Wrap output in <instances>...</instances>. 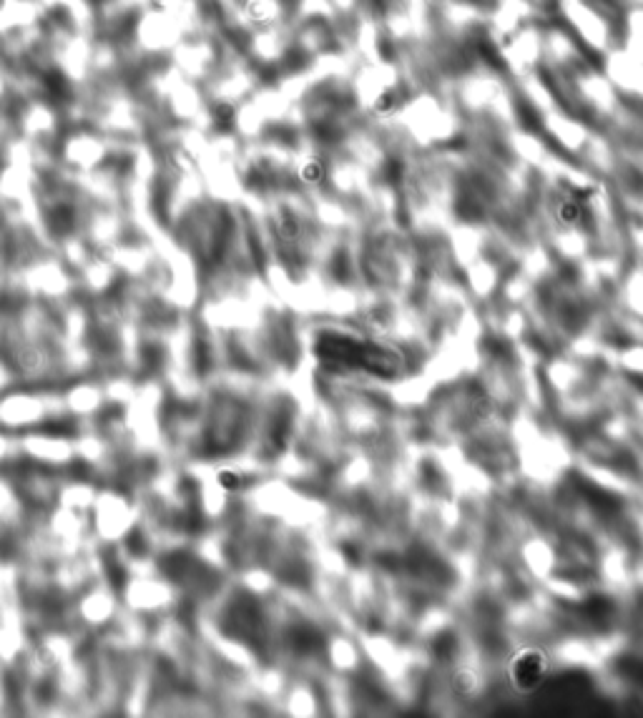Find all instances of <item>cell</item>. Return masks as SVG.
Here are the masks:
<instances>
[{
    "mask_svg": "<svg viewBox=\"0 0 643 718\" xmlns=\"http://www.w3.org/2000/svg\"><path fill=\"white\" fill-rule=\"evenodd\" d=\"M548 676V658L538 648H522L508 663V678L518 693H533Z\"/></svg>",
    "mask_w": 643,
    "mask_h": 718,
    "instance_id": "6da1fadb",
    "label": "cell"
},
{
    "mask_svg": "<svg viewBox=\"0 0 643 718\" xmlns=\"http://www.w3.org/2000/svg\"><path fill=\"white\" fill-rule=\"evenodd\" d=\"M324 163L319 161V159H307L302 166H299V176H302V181L305 184H319L322 178H324Z\"/></svg>",
    "mask_w": 643,
    "mask_h": 718,
    "instance_id": "7a4b0ae2",
    "label": "cell"
},
{
    "mask_svg": "<svg viewBox=\"0 0 643 718\" xmlns=\"http://www.w3.org/2000/svg\"><path fill=\"white\" fill-rule=\"evenodd\" d=\"M216 480H219V485H221L224 490H229V493H234V490L241 488V477L236 475V472H231V470H221Z\"/></svg>",
    "mask_w": 643,
    "mask_h": 718,
    "instance_id": "3957f363",
    "label": "cell"
},
{
    "mask_svg": "<svg viewBox=\"0 0 643 718\" xmlns=\"http://www.w3.org/2000/svg\"><path fill=\"white\" fill-rule=\"evenodd\" d=\"M126 545L131 547V552H136V555H138V552H144V550H146V547H144V538H141V533H138V530H133V533L128 535Z\"/></svg>",
    "mask_w": 643,
    "mask_h": 718,
    "instance_id": "277c9868",
    "label": "cell"
}]
</instances>
